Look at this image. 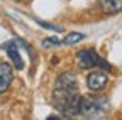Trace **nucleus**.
<instances>
[{
	"instance_id": "obj_3",
	"label": "nucleus",
	"mask_w": 122,
	"mask_h": 120,
	"mask_svg": "<svg viewBox=\"0 0 122 120\" xmlns=\"http://www.w3.org/2000/svg\"><path fill=\"white\" fill-rule=\"evenodd\" d=\"M76 61H78V66L81 69H92V68H103L105 71H110L112 66L105 61V59H102L95 49H83L80 51L78 54H76Z\"/></svg>"
},
{
	"instance_id": "obj_1",
	"label": "nucleus",
	"mask_w": 122,
	"mask_h": 120,
	"mask_svg": "<svg viewBox=\"0 0 122 120\" xmlns=\"http://www.w3.org/2000/svg\"><path fill=\"white\" fill-rule=\"evenodd\" d=\"M80 100L78 81L73 73H63L56 80L53 90V105L63 113V117H75L80 113Z\"/></svg>"
},
{
	"instance_id": "obj_6",
	"label": "nucleus",
	"mask_w": 122,
	"mask_h": 120,
	"mask_svg": "<svg viewBox=\"0 0 122 120\" xmlns=\"http://www.w3.org/2000/svg\"><path fill=\"white\" fill-rule=\"evenodd\" d=\"M14 80V71L9 63L0 61V93H4Z\"/></svg>"
},
{
	"instance_id": "obj_5",
	"label": "nucleus",
	"mask_w": 122,
	"mask_h": 120,
	"mask_svg": "<svg viewBox=\"0 0 122 120\" xmlns=\"http://www.w3.org/2000/svg\"><path fill=\"white\" fill-rule=\"evenodd\" d=\"M107 83H109V78H107V74L103 71H93L88 74L86 78V85L90 90H93V91H100V90H103L107 86Z\"/></svg>"
},
{
	"instance_id": "obj_4",
	"label": "nucleus",
	"mask_w": 122,
	"mask_h": 120,
	"mask_svg": "<svg viewBox=\"0 0 122 120\" xmlns=\"http://www.w3.org/2000/svg\"><path fill=\"white\" fill-rule=\"evenodd\" d=\"M2 49L7 51V54L10 56V59H12V63H14L15 68H17V69H24V59H22V56H20V51H19V42H17V39L2 44Z\"/></svg>"
},
{
	"instance_id": "obj_8",
	"label": "nucleus",
	"mask_w": 122,
	"mask_h": 120,
	"mask_svg": "<svg viewBox=\"0 0 122 120\" xmlns=\"http://www.w3.org/2000/svg\"><path fill=\"white\" fill-rule=\"evenodd\" d=\"M83 39H85L83 34H80V32H71V34H68V36L63 39V44H66V46H73V44L80 42V41H83Z\"/></svg>"
},
{
	"instance_id": "obj_10",
	"label": "nucleus",
	"mask_w": 122,
	"mask_h": 120,
	"mask_svg": "<svg viewBox=\"0 0 122 120\" xmlns=\"http://www.w3.org/2000/svg\"><path fill=\"white\" fill-rule=\"evenodd\" d=\"M39 25H42L44 29H51V31H56V32H63V27H58V25H53V24H48V22H42V20H37Z\"/></svg>"
},
{
	"instance_id": "obj_11",
	"label": "nucleus",
	"mask_w": 122,
	"mask_h": 120,
	"mask_svg": "<svg viewBox=\"0 0 122 120\" xmlns=\"http://www.w3.org/2000/svg\"><path fill=\"white\" fill-rule=\"evenodd\" d=\"M19 2H24V0H19Z\"/></svg>"
},
{
	"instance_id": "obj_9",
	"label": "nucleus",
	"mask_w": 122,
	"mask_h": 120,
	"mask_svg": "<svg viewBox=\"0 0 122 120\" xmlns=\"http://www.w3.org/2000/svg\"><path fill=\"white\" fill-rule=\"evenodd\" d=\"M63 44V41H59V39H56V37H46L44 41H42V46L44 48H51V46H61Z\"/></svg>"
},
{
	"instance_id": "obj_2",
	"label": "nucleus",
	"mask_w": 122,
	"mask_h": 120,
	"mask_svg": "<svg viewBox=\"0 0 122 120\" xmlns=\"http://www.w3.org/2000/svg\"><path fill=\"white\" fill-rule=\"evenodd\" d=\"M110 112V101L103 95L95 96H81L80 100V113L86 118H100Z\"/></svg>"
},
{
	"instance_id": "obj_7",
	"label": "nucleus",
	"mask_w": 122,
	"mask_h": 120,
	"mask_svg": "<svg viewBox=\"0 0 122 120\" xmlns=\"http://www.w3.org/2000/svg\"><path fill=\"white\" fill-rule=\"evenodd\" d=\"M98 4H100L102 10L105 14H109V15L122 10V0H98Z\"/></svg>"
}]
</instances>
